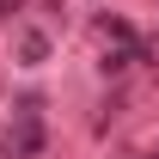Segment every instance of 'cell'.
I'll list each match as a JSON object with an SVG mask.
<instances>
[{"label":"cell","mask_w":159,"mask_h":159,"mask_svg":"<svg viewBox=\"0 0 159 159\" xmlns=\"http://www.w3.org/2000/svg\"><path fill=\"white\" fill-rule=\"evenodd\" d=\"M19 55H25V67L49 61V37H43V31H19Z\"/></svg>","instance_id":"6da1fadb"},{"label":"cell","mask_w":159,"mask_h":159,"mask_svg":"<svg viewBox=\"0 0 159 159\" xmlns=\"http://www.w3.org/2000/svg\"><path fill=\"white\" fill-rule=\"evenodd\" d=\"M0 12H19V0H0Z\"/></svg>","instance_id":"7a4b0ae2"}]
</instances>
